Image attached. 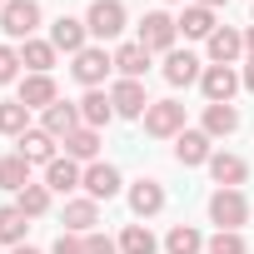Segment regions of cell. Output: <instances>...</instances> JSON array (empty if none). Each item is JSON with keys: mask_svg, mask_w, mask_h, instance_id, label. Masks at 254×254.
<instances>
[{"mask_svg": "<svg viewBox=\"0 0 254 254\" xmlns=\"http://www.w3.org/2000/svg\"><path fill=\"white\" fill-rule=\"evenodd\" d=\"M0 30H5L10 40H35V30H40V0H5L0 5Z\"/></svg>", "mask_w": 254, "mask_h": 254, "instance_id": "1", "label": "cell"}, {"mask_svg": "<svg viewBox=\"0 0 254 254\" xmlns=\"http://www.w3.org/2000/svg\"><path fill=\"white\" fill-rule=\"evenodd\" d=\"M145 135H150V140H175V135H185V105H180V100H150V110H145Z\"/></svg>", "mask_w": 254, "mask_h": 254, "instance_id": "2", "label": "cell"}, {"mask_svg": "<svg viewBox=\"0 0 254 254\" xmlns=\"http://www.w3.org/2000/svg\"><path fill=\"white\" fill-rule=\"evenodd\" d=\"M209 219L219 224V229H244L249 224V199H244V190H214L209 194Z\"/></svg>", "mask_w": 254, "mask_h": 254, "instance_id": "3", "label": "cell"}, {"mask_svg": "<svg viewBox=\"0 0 254 254\" xmlns=\"http://www.w3.org/2000/svg\"><path fill=\"white\" fill-rule=\"evenodd\" d=\"M125 0H90V10H85V30L95 35V40H115L120 30H125Z\"/></svg>", "mask_w": 254, "mask_h": 254, "instance_id": "4", "label": "cell"}, {"mask_svg": "<svg viewBox=\"0 0 254 254\" xmlns=\"http://www.w3.org/2000/svg\"><path fill=\"white\" fill-rule=\"evenodd\" d=\"M175 40H180V25H175V15H165V10H150V15L140 20V45H145L150 55H170V50H175Z\"/></svg>", "mask_w": 254, "mask_h": 254, "instance_id": "5", "label": "cell"}, {"mask_svg": "<svg viewBox=\"0 0 254 254\" xmlns=\"http://www.w3.org/2000/svg\"><path fill=\"white\" fill-rule=\"evenodd\" d=\"M110 70H115V55H105V45H85V50L75 55V65H70V75H75L85 90H100Z\"/></svg>", "mask_w": 254, "mask_h": 254, "instance_id": "6", "label": "cell"}, {"mask_svg": "<svg viewBox=\"0 0 254 254\" xmlns=\"http://www.w3.org/2000/svg\"><path fill=\"white\" fill-rule=\"evenodd\" d=\"M239 85H244V80L234 75V65H204V75H199V90H204L209 105H229Z\"/></svg>", "mask_w": 254, "mask_h": 254, "instance_id": "7", "label": "cell"}, {"mask_svg": "<svg viewBox=\"0 0 254 254\" xmlns=\"http://www.w3.org/2000/svg\"><path fill=\"white\" fill-rule=\"evenodd\" d=\"M80 190L100 204V199H115V194L125 190V180H120V170H115V165L95 160V165H85V185H80Z\"/></svg>", "mask_w": 254, "mask_h": 254, "instance_id": "8", "label": "cell"}, {"mask_svg": "<svg viewBox=\"0 0 254 254\" xmlns=\"http://www.w3.org/2000/svg\"><path fill=\"white\" fill-rule=\"evenodd\" d=\"M110 105H115V115H125V120H145V110H150V100H145V85H140V80H115Z\"/></svg>", "mask_w": 254, "mask_h": 254, "instance_id": "9", "label": "cell"}, {"mask_svg": "<svg viewBox=\"0 0 254 254\" xmlns=\"http://www.w3.org/2000/svg\"><path fill=\"white\" fill-rule=\"evenodd\" d=\"M40 130H45V135H55V140L65 145V140L80 130V105H65V100H55V105L40 115Z\"/></svg>", "mask_w": 254, "mask_h": 254, "instance_id": "10", "label": "cell"}, {"mask_svg": "<svg viewBox=\"0 0 254 254\" xmlns=\"http://www.w3.org/2000/svg\"><path fill=\"white\" fill-rule=\"evenodd\" d=\"M50 45H55V50H65V55H80V50L90 45V30H85V20H75V15H60V20L50 25Z\"/></svg>", "mask_w": 254, "mask_h": 254, "instance_id": "11", "label": "cell"}, {"mask_svg": "<svg viewBox=\"0 0 254 254\" xmlns=\"http://www.w3.org/2000/svg\"><path fill=\"white\" fill-rule=\"evenodd\" d=\"M15 100H20L25 110H40V115H45V110H50V105L60 100V90H55V80H50V75H25V80H20V95H15Z\"/></svg>", "mask_w": 254, "mask_h": 254, "instance_id": "12", "label": "cell"}, {"mask_svg": "<svg viewBox=\"0 0 254 254\" xmlns=\"http://www.w3.org/2000/svg\"><path fill=\"white\" fill-rule=\"evenodd\" d=\"M209 155H214V145H209V135H204V130H185V135H175V160H180L185 170L209 165Z\"/></svg>", "mask_w": 254, "mask_h": 254, "instance_id": "13", "label": "cell"}, {"mask_svg": "<svg viewBox=\"0 0 254 254\" xmlns=\"http://www.w3.org/2000/svg\"><path fill=\"white\" fill-rule=\"evenodd\" d=\"M45 185H50V194H70V190H80V185H85L80 160H70V155L50 160V165H45Z\"/></svg>", "mask_w": 254, "mask_h": 254, "instance_id": "14", "label": "cell"}, {"mask_svg": "<svg viewBox=\"0 0 254 254\" xmlns=\"http://www.w3.org/2000/svg\"><path fill=\"white\" fill-rule=\"evenodd\" d=\"M130 209H135V219H155L165 209V185L160 180H135L130 185Z\"/></svg>", "mask_w": 254, "mask_h": 254, "instance_id": "15", "label": "cell"}, {"mask_svg": "<svg viewBox=\"0 0 254 254\" xmlns=\"http://www.w3.org/2000/svg\"><path fill=\"white\" fill-rule=\"evenodd\" d=\"M199 75H204V70H199V55H194V50H170V55H165V80H170L175 90H180V85H199Z\"/></svg>", "mask_w": 254, "mask_h": 254, "instance_id": "16", "label": "cell"}, {"mask_svg": "<svg viewBox=\"0 0 254 254\" xmlns=\"http://www.w3.org/2000/svg\"><path fill=\"white\" fill-rule=\"evenodd\" d=\"M239 55H244V30L219 25V30L209 35V60H214V65H234Z\"/></svg>", "mask_w": 254, "mask_h": 254, "instance_id": "17", "label": "cell"}, {"mask_svg": "<svg viewBox=\"0 0 254 254\" xmlns=\"http://www.w3.org/2000/svg\"><path fill=\"white\" fill-rule=\"evenodd\" d=\"M15 145H20L15 155H25L30 165H50V160H60V155H55V145H60V140H55V135H45V130H25Z\"/></svg>", "mask_w": 254, "mask_h": 254, "instance_id": "18", "label": "cell"}, {"mask_svg": "<svg viewBox=\"0 0 254 254\" xmlns=\"http://www.w3.org/2000/svg\"><path fill=\"white\" fill-rule=\"evenodd\" d=\"M209 175H214L219 190H239V185L249 180V165H244L239 155H209Z\"/></svg>", "mask_w": 254, "mask_h": 254, "instance_id": "19", "label": "cell"}, {"mask_svg": "<svg viewBox=\"0 0 254 254\" xmlns=\"http://www.w3.org/2000/svg\"><path fill=\"white\" fill-rule=\"evenodd\" d=\"M100 224V204L85 194V199H65V229L70 234H95Z\"/></svg>", "mask_w": 254, "mask_h": 254, "instance_id": "20", "label": "cell"}, {"mask_svg": "<svg viewBox=\"0 0 254 254\" xmlns=\"http://www.w3.org/2000/svg\"><path fill=\"white\" fill-rule=\"evenodd\" d=\"M115 70H120V80H145V70H150V50H145L140 40L120 45V50H115Z\"/></svg>", "mask_w": 254, "mask_h": 254, "instance_id": "21", "label": "cell"}, {"mask_svg": "<svg viewBox=\"0 0 254 254\" xmlns=\"http://www.w3.org/2000/svg\"><path fill=\"white\" fill-rule=\"evenodd\" d=\"M110 120H115L110 95H105V90H85V100H80V125H90V130H105Z\"/></svg>", "mask_w": 254, "mask_h": 254, "instance_id": "22", "label": "cell"}, {"mask_svg": "<svg viewBox=\"0 0 254 254\" xmlns=\"http://www.w3.org/2000/svg\"><path fill=\"white\" fill-rule=\"evenodd\" d=\"M175 25H180V35H185V40H209V35L219 30V25H214V10H209V5H190V10H185V15L175 20Z\"/></svg>", "mask_w": 254, "mask_h": 254, "instance_id": "23", "label": "cell"}, {"mask_svg": "<svg viewBox=\"0 0 254 254\" xmlns=\"http://www.w3.org/2000/svg\"><path fill=\"white\" fill-rule=\"evenodd\" d=\"M25 229H30V214L20 204H0V244H25Z\"/></svg>", "mask_w": 254, "mask_h": 254, "instance_id": "24", "label": "cell"}, {"mask_svg": "<svg viewBox=\"0 0 254 254\" xmlns=\"http://www.w3.org/2000/svg\"><path fill=\"white\" fill-rule=\"evenodd\" d=\"M65 155H70V160H80V165H95V160H100V130L80 125V130L65 140Z\"/></svg>", "mask_w": 254, "mask_h": 254, "instance_id": "25", "label": "cell"}, {"mask_svg": "<svg viewBox=\"0 0 254 254\" xmlns=\"http://www.w3.org/2000/svg\"><path fill=\"white\" fill-rule=\"evenodd\" d=\"M55 55H60V50H55L50 40H25V45H20V65H25L30 75H50Z\"/></svg>", "mask_w": 254, "mask_h": 254, "instance_id": "26", "label": "cell"}, {"mask_svg": "<svg viewBox=\"0 0 254 254\" xmlns=\"http://www.w3.org/2000/svg\"><path fill=\"white\" fill-rule=\"evenodd\" d=\"M239 130V110L234 105H204V135L219 140V135H234Z\"/></svg>", "mask_w": 254, "mask_h": 254, "instance_id": "27", "label": "cell"}, {"mask_svg": "<svg viewBox=\"0 0 254 254\" xmlns=\"http://www.w3.org/2000/svg\"><path fill=\"white\" fill-rule=\"evenodd\" d=\"M165 254H204V234L194 224H175L165 234Z\"/></svg>", "mask_w": 254, "mask_h": 254, "instance_id": "28", "label": "cell"}, {"mask_svg": "<svg viewBox=\"0 0 254 254\" xmlns=\"http://www.w3.org/2000/svg\"><path fill=\"white\" fill-rule=\"evenodd\" d=\"M120 254H160V239L145 224H125L120 229Z\"/></svg>", "mask_w": 254, "mask_h": 254, "instance_id": "29", "label": "cell"}, {"mask_svg": "<svg viewBox=\"0 0 254 254\" xmlns=\"http://www.w3.org/2000/svg\"><path fill=\"white\" fill-rule=\"evenodd\" d=\"M25 130H30V110H25L20 100H0V135L20 140Z\"/></svg>", "mask_w": 254, "mask_h": 254, "instance_id": "30", "label": "cell"}, {"mask_svg": "<svg viewBox=\"0 0 254 254\" xmlns=\"http://www.w3.org/2000/svg\"><path fill=\"white\" fill-rule=\"evenodd\" d=\"M30 185V160L25 155H5V160H0V190H25Z\"/></svg>", "mask_w": 254, "mask_h": 254, "instance_id": "31", "label": "cell"}, {"mask_svg": "<svg viewBox=\"0 0 254 254\" xmlns=\"http://www.w3.org/2000/svg\"><path fill=\"white\" fill-rule=\"evenodd\" d=\"M15 204H20L30 219H40V214L50 209V185H25V190L15 194Z\"/></svg>", "mask_w": 254, "mask_h": 254, "instance_id": "32", "label": "cell"}, {"mask_svg": "<svg viewBox=\"0 0 254 254\" xmlns=\"http://www.w3.org/2000/svg\"><path fill=\"white\" fill-rule=\"evenodd\" d=\"M204 254H249V244H244V234H234V229H219L214 239H204Z\"/></svg>", "mask_w": 254, "mask_h": 254, "instance_id": "33", "label": "cell"}, {"mask_svg": "<svg viewBox=\"0 0 254 254\" xmlns=\"http://www.w3.org/2000/svg\"><path fill=\"white\" fill-rule=\"evenodd\" d=\"M20 75V50H10V45H0V85H10Z\"/></svg>", "mask_w": 254, "mask_h": 254, "instance_id": "34", "label": "cell"}, {"mask_svg": "<svg viewBox=\"0 0 254 254\" xmlns=\"http://www.w3.org/2000/svg\"><path fill=\"white\" fill-rule=\"evenodd\" d=\"M85 254H120V239H110V234H85Z\"/></svg>", "mask_w": 254, "mask_h": 254, "instance_id": "35", "label": "cell"}, {"mask_svg": "<svg viewBox=\"0 0 254 254\" xmlns=\"http://www.w3.org/2000/svg\"><path fill=\"white\" fill-rule=\"evenodd\" d=\"M50 254H85V234H70V229H65V234L50 244Z\"/></svg>", "mask_w": 254, "mask_h": 254, "instance_id": "36", "label": "cell"}, {"mask_svg": "<svg viewBox=\"0 0 254 254\" xmlns=\"http://www.w3.org/2000/svg\"><path fill=\"white\" fill-rule=\"evenodd\" d=\"M239 80H244V90H254V55H249V65H244V75H239Z\"/></svg>", "mask_w": 254, "mask_h": 254, "instance_id": "37", "label": "cell"}, {"mask_svg": "<svg viewBox=\"0 0 254 254\" xmlns=\"http://www.w3.org/2000/svg\"><path fill=\"white\" fill-rule=\"evenodd\" d=\"M244 50H249V55H254V25H249V30H244Z\"/></svg>", "mask_w": 254, "mask_h": 254, "instance_id": "38", "label": "cell"}, {"mask_svg": "<svg viewBox=\"0 0 254 254\" xmlns=\"http://www.w3.org/2000/svg\"><path fill=\"white\" fill-rule=\"evenodd\" d=\"M10 254H40V249H30V244H15V249H10Z\"/></svg>", "mask_w": 254, "mask_h": 254, "instance_id": "39", "label": "cell"}, {"mask_svg": "<svg viewBox=\"0 0 254 254\" xmlns=\"http://www.w3.org/2000/svg\"><path fill=\"white\" fill-rule=\"evenodd\" d=\"M194 5H209V10H214V5H229V0H194Z\"/></svg>", "mask_w": 254, "mask_h": 254, "instance_id": "40", "label": "cell"}, {"mask_svg": "<svg viewBox=\"0 0 254 254\" xmlns=\"http://www.w3.org/2000/svg\"><path fill=\"white\" fill-rule=\"evenodd\" d=\"M0 5H5V0H0Z\"/></svg>", "mask_w": 254, "mask_h": 254, "instance_id": "41", "label": "cell"}]
</instances>
